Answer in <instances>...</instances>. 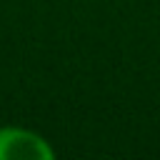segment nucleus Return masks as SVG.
<instances>
[{"label":"nucleus","instance_id":"f257e3e1","mask_svg":"<svg viewBox=\"0 0 160 160\" xmlns=\"http://www.w3.org/2000/svg\"><path fill=\"white\" fill-rule=\"evenodd\" d=\"M52 145L35 130L5 125L0 128V160H52Z\"/></svg>","mask_w":160,"mask_h":160}]
</instances>
